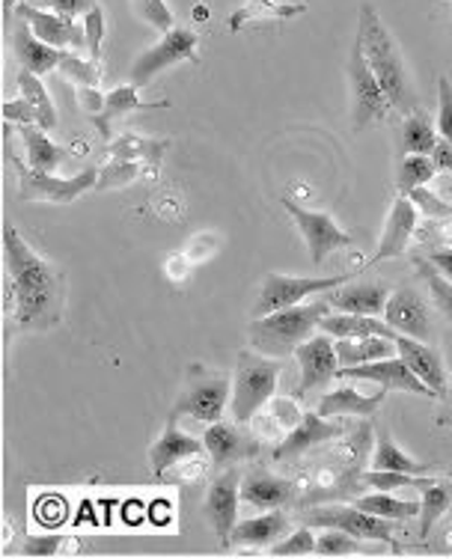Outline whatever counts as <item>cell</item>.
I'll list each match as a JSON object with an SVG mask.
<instances>
[{
    "instance_id": "obj_37",
    "label": "cell",
    "mask_w": 452,
    "mask_h": 559,
    "mask_svg": "<svg viewBox=\"0 0 452 559\" xmlns=\"http://www.w3.org/2000/svg\"><path fill=\"white\" fill-rule=\"evenodd\" d=\"M435 164H431V155H405L399 162V176H396V188L399 194L408 197L414 188H423V185L435 182Z\"/></svg>"
},
{
    "instance_id": "obj_43",
    "label": "cell",
    "mask_w": 452,
    "mask_h": 559,
    "mask_svg": "<svg viewBox=\"0 0 452 559\" xmlns=\"http://www.w3.org/2000/svg\"><path fill=\"white\" fill-rule=\"evenodd\" d=\"M310 554H316V536L310 527L295 530L289 538L274 542L271 548V557H310Z\"/></svg>"
},
{
    "instance_id": "obj_29",
    "label": "cell",
    "mask_w": 452,
    "mask_h": 559,
    "mask_svg": "<svg viewBox=\"0 0 452 559\" xmlns=\"http://www.w3.org/2000/svg\"><path fill=\"white\" fill-rule=\"evenodd\" d=\"M205 452L212 455V462L215 467H229V464H236L238 459H245L250 452V443L245 441V435L236 429V426H229V423H212L203 435Z\"/></svg>"
},
{
    "instance_id": "obj_15",
    "label": "cell",
    "mask_w": 452,
    "mask_h": 559,
    "mask_svg": "<svg viewBox=\"0 0 452 559\" xmlns=\"http://www.w3.org/2000/svg\"><path fill=\"white\" fill-rule=\"evenodd\" d=\"M384 322L399 331V334L414 336V340H426L431 336V312L429 304L423 301V295L417 289H402L390 292L388 307H384Z\"/></svg>"
},
{
    "instance_id": "obj_13",
    "label": "cell",
    "mask_w": 452,
    "mask_h": 559,
    "mask_svg": "<svg viewBox=\"0 0 452 559\" xmlns=\"http://www.w3.org/2000/svg\"><path fill=\"white\" fill-rule=\"evenodd\" d=\"M238 497H241L238 471H226V474L215 476V483L205 491V518L215 530L221 548H229V533L238 524Z\"/></svg>"
},
{
    "instance_id": "obj_38",
    "label": "cell",
    "mask_w": 452,
    "mask_h": 559,
    "mask_svg": "<svg viewBox=\"0 0 452 559\" xmlns=\"http://www.w3.org/2000/svg\"><path fill=\"white\" fill-rule=\"evenodd\" d=\"M143 170V162H131V158H114L98 170V182L93 191H108V188H126L131 185Z\"/></svg>"
},
{
    "instance_id": "obj_8",
    "label": "cell",
    "mask_w": 452,
    "mask_h": 559,
    "mask_svg": "<svg viewBox=\"0 0 452 559\" xmlns=\"http://www.w3.org/2000/svg\"><path fill=\"white\" fill-rule=\"evenodd\" d=\"M283 205H286V212L292 215L295 226L301 229L304 241H307V248H310V262L316 269H322L324 259L331 257V253H336L340 248H352V245H355V238L348 236V233H343L331 215L304 209V205L295 203L292 197H286Z\"/></svg>"
},
{
    "instance_id": "obj_34",
    "label": "cell",
    "mask_w": 452,
    "mask_h": 559,
    "mask_svg": "<svg viewBox=\"0 0 452 559\" xmlns=\"http://www.w3.org/2000/svg\"><path fill=\"white\" fill-rule=\"evenodd\" d=\"M355 506L378 518H388V521H408V518L420 515V500H396L390 491H372V495L355 500Z\"/></svg>"
},
{
    "instance_id": "obj_7",
    "label": "cell",
    "mask_w": 452,
    "mask_h": 559,
    "mask_svg": "<svg viewBox=\"0 0 452 559\" xmlns=\"http://www.w3.org/2000/svg\"><path fill=\"white\" fill-rule=\"evenodd\" d=\"M229 396H233V381L224 372H212V376L197 378V381L188 384L182 396L176 399L170 419L191 417L197 423L212 426L229 408Z\"/></svg>"
},
{
    "instance_id": "obj_27",
    "label": "cell",
    "mask_w": 452,
    "mask_h": 559,
    "mask_svg": "<svg viewBox=\"0 0 452 559\" xmlns=\"http://www.w3.org/2000/svg\"><path fill=\"white\" fill-rule=\"evenodd\" d=\"M295 497V485L271 474H250L241 479V500L250 503L259 512L281 509Z\"/></svg>"
},
{
    "instance_id": "obj_54",
    "label": "cell",
    "mask_w": 452,
    "mask_h": 559,
    "mask_svg": "<svg viewBox=\"0 0 452 559\" xmlns=\"http://www.w3.org/2000/svg\"><path fill=\"white\" fill-rule=\"evenodd\" d=\"M426 262H429L431 269L438 271L441 277L452 280V250H431Z\"/></svg>"
},
{
    "instance_id": "obj_23",
    "label": "cell",
    "mask_w": 452,
    "mask_h": 559,
    "mask_svg": "<svg viewBox=\"0 0 452 559\" xmlns=\"http://www.w3.org/2000/svg\"><path fill=\"white\" fill-rule=\"evenodd\" d=\"M155 108H170L167 102H143L141 96V86L126 84L117 86V90H110L105 93V108L98 110L93 122H96L98 134L105 140H110V122L114 119H122L126 114H134V110H155Z\"/></svg>"
},
{
    "instance_id": "obj_57",
    "label": "cell",
    "mask_w": 452,
    "mask_h": 559,
    "mask_svg": "<svg viewBox=\"0 0 452 559\" xmlns=\"http://www.w3.org/2000/svg\"><path fill=\"white\" fill-rule=\"evenodd\" d=\"M447 476H450V479H452V467H450V471H447Z\"/></svg>"
},
{
    "instance_id": "obj_49",
    "label": "cell",
    "mask_w": 452,
    "mask_h": 559,
    "mask_svg": "<svg viewBox=\"0 0 452 559\" xmlns=\"http://www.w3.org/2000/svg\"><path fill=\"white\" fill-rule=\"evenodd\" d=\"M3 119H7V122H15V126H31V122L39 126V110L33 108L24 96L12 98V102L3 105Z\"/></svg>"
},
{
    "instance_id": "obj_44",
    "label": "cell",
    "mask_w": 452,
    "mask_h": 559,
    "mask_svg": "<svg viewBox=\"0 0 452 559\" xmlns=\"http://www.w3.org/2000/svg\"><path fill=\"white\" fill-rule=\"evenodd\" d=\"M408 197H411V203L417 205V212H420V215H429L435 217V221H447V217H452V205L447 203V200H441L435 191H429V185L414 188Z\"/></svg>"
},
{
    "instance_id": "obj_39",
    "label": "cell",
    "mask_w": 452,
    "mask_h": 559,
    "mask_svg": "<svg viewBox=\"0 0 452 559\" xmlns=\"http://www.w3.org/2000/svg\"><path fill=\"white\" fill-rule=\"evenodd\" d=\"M417 271H420V277L426 280V286H429L435 307H438V310L443 312V319L452 324V280L441 277V274L431 269L426 259H420V262H417Z\"/></svg>"
},
{
    "instance_id": "obj_45",
    "label": "cell",
    "mask_w": 452,
    "mask_h": 559,
    "mask_svg": "<svg viewBox=\"0 0 452 559\" xmlns=\"http://www.w3.org/2000/svg\"><path fill=\"white\" fill-rule=\"evenodd\" d=\"M134 10L141 15L143 22L152 24L155 31L170 33L176 27V19H173V12L167 10V3L164 0H134Z\"/></svg>"
},
{
    "instance_id": "obj_31",
    "label": "cell",
    "mask_w": 452,
    "mask_h": 559,
    "mask_svg": "<svg viewBox=\"0 0 452 559\" xmlns=\"http://www.w3.org/2000/svg\"><path fill=\"white\" fill-rule=\"evenodd\" d=\"M336 360L340 369L343 366H360L372 364V360H384V357L399 355L396 343L390 336H364V340H334Z\"/></svg>"
},
{
    "instance_id": "obj_25",
    "label": "cell",
    "mask_w": 452,
    "mask_h": 559,
    "mask_svg": "<svg viewBox=\"0 0 452 559\" xmlns=\"http://www.w3.org/2000/svg\"><path fill=\"white\" fill-rule=\"evenodd\" d=\"M319 331L334 340H364V336H396V331L388 322H381V316H357V312H328Z\"/></svg>"
},
{
    "instance_id": "obj_42",
    "label": "cell",
    "mask_w": 452,
    "mask_h": 559,
    "mask_svg": "<svg viewBox=\"0 0 452 559\" xmlns=\"http://www.w3.org/2000/svg\"><path fill=\"white\" fill-rule=\"evenodd\" d=\"M429 476H414V474H399V471H369L364 476V483L376 491H396V488H423Z\"/></svg>"
},
{
    "instance_id": "obj_5",
    "label": "cell",
    "mask_w": 452,
    "mask_h": 559,
    "mask_svg": "<svg viewBox=\"0 0 452 559\" xmlns=\"http://www.w3.org/2000/svg\"><path fill=\"white\" fill-rule=\"evenodd\" d=\"M348 84H352V129L367 131L369 126L388 119L393 105L372 75L360 43H355L352 55H348Z\"/></svg>"
},
{
    "instance_id": "obj_12",
    "label": "cell",
    "mask_w": 452,
    "mask_h": 559,
    "mask_svg": "<svg viewBox=\"0 0 452 559\" xmlns=\"http://www.w3.org/2000/svg\"><path fill=\"white\" fill-rule=\"evenodd\" d=\"M336 376L348 378V381H369L384 390H402V393H417V396H438L429 384H423L420 378L411 372V366L399 355L384 357V360H372V364L360 366H343L336 369Z\"/></svg>"
},
{
    "instance_id": "obj_28",
    "label": "cell",
    "mask_w": 452,
    "mask_h": 559,
    "mask_svg": "<svg viewBox=\"0 0 452 559\" xmlns=\"http://www.w3.org/2000/svg\"><path fill=\"white\" fill-rule=\"evenodd\" d=\"M289 527V521L283 512L271 509V512H262V518H250V521H241L229 533V548L233 545H248V548H265V545H274L281 542V536Z\"/></svg>"
},
{
    "instance_id": "obj_51",
    "label": "cell",
    "mask_w": 452,
    "mask_h": 559,
    "mask_svg": "<svg viewBox=\"0 0 452 559\" xmlns=\"http://www.w3.org/2000/svg\"><path fill=\"white\" fill-rule=\"evenodd\" d=\"M271 408H274V414H277L281 429H295V426H298V419L304 417L301 411L295 408V402H292V399H271Z\"/></svg>"
},
{
    "instance_id": "obj_16",
    "label": "cell",
    "mask_w": 452,
    "mask_h": 559,
    "mask_svg": "<svg viewBox=\"0 0 452 559\" xmlns=\"http://www.w3.org/2000/svg\"><path fill=\"white\" fill-rule=\"evenodd\" d=\"M393 343H396L399 357L411 366V372L420 378L423 384H429L438 396L443 399L447 393V384H450V376H447V366H443V357L431 348L426 340H414V336L399 334L393 336Z\"/></svg>"
},
{
    "instance_id": "obj_58",
    "label": "cell",
    "mask_w": 452,
    "mask_h": 559,
    "mask_svg": "<svg viewBox=\"0 0 452 559\" xmlns=\"http://www.w3.org/2000/svg\"><path fill=\"white\" fill-rule=\"evenodd\" d=\"M250 3H257V0H248V7H250Z\"/></svg>"
},
{
    "instance_id": "obj_19",
    "label": "cell",
    "mask_w": 452,
    "mask_h": 559,
    "mask_svg": "<svg viewBox=\"0 0 452 559\" xmlns=\"http://www.w3.org/2000/svg\"><path fill=\"white\" fill-rule=\"evenodd\" d=\"M205 443L197 441L194 435H188L176 426V419L167 423V429L158 441L152 443L150 450V464H152V476L155 479H162L170 467H176L179 462H188V459H197V455H203Z\"/></svg>"
},
{
    "instance_id": "obj_9",
    "label": "cell",
    "mask_w": 452,
    "mask_h": 559,
    "mask_svg": "<svg viewBox=\"0 0 452 559\" xmlns=\"http://www.w3.org/2000/svg\"><path fill=\"white\" fill-rule=\"evenodd\" d=\"M185 60L197 63V33L191 27H173L170 33H162V39L131 63V84L146 86L158 72Z\"/></svg>"
},
{
    "instance_id": "obj_36",
    "label": "cell",
    "mask_w": 452,
    "mask_h": 559,
    "mask_svg": "<svg viewBox=\"0 0 452 559\" xmlns=\"http://www.w3.org/2000/svg\"><path fill=\"white\" fill-rule=\"evenodd\" d=\"M19 86H22V96L31 102L33 108L39 110V126L45 131L57 129V110H55V102L48 98V90H45L43 78L33 75L27 69H22V75H19Z\"/></svg>"
},
{
    "instance_id": "obj_17",
    "label": "cell",
    "mask_w": 452,
    "mask_h": 559,
    "mask_svg": "<svg viewBox=\"0 0 452 559\" xmlns=\"http://www.w3.org/2000/svg\"><path fill=\"white\" fill-rule=\"evenodd\" d=\"M19 19L31 24V31L43 39V43L55 45V48H86V31L72 24V19H63L51 10H39L33 3L19 7Z\"/></svg>"
},
{
    "instance_id": "obj_2",
    "label": "cell",
    "mask_w": 452,
    "mask_h": 559,
    "mask_svg": "<svg viewBox=\"0 0 452 559\" xmlns=\"http://www.w3.org/2000/svg\"><path fill=\"white\" fill-rule=\"evenodd\" d=\"M357 43L367 55V63L372 69V75L384 90V96L390 98V105L402 114V117H411L417 110V96H414V86L408 81V69H405V60L399 55L393 36L381 22L369 3L360 7V19H357Z\"/></svg>"
},
{
    "instance_id": "obj_10",
    "label": "cell",
    "mask_w": 452,
    "mask_h": 559,
    "mask_svg": "<svg viewBox=\"0 0 452 559\" xmlns=\"http://www.w3.org/2000/svg\"><path fill=\"white\" fill-rule=\"evenodd\" d=\"M98 182L96 167H86L72 179H60L55 173L33 170V167H19V191L22 200H43V203H75L78 197H84L86 191H93Z\"/></svg>"
},
{
    "instance_id": "obj_52",
    "label": "cell",
    "mask_w": 452,
    "mask_h": 559,
    "mask_svg": "<svg viewBox=\"0 0 452 559\" xmlns=\"http://www.w3.org/2000/svg\"><path fill=\"white\" fill-rule=\"evenodd\" d=\"M78 102L84 105V110L90 117H96L98 110L105 108V93H98L96 86H81V90H78Z\"/></svg>"
},
{
    "instance_id": "obj_18",
    "label": "cell",
    "mask_w": 452,
    "mask_h": 559,
    "mask_svg": "<svg viewBox=\"0 0 452 559\" xmlns=\"http://www.w3.org/2000/svg\"><path fill=\"white\" fill-rule=\"evenodd\" d=\"M340 435H345L343 423H336L334 417H322L319 411H316V414L307 411V414L298 419V426L289 429V435L277 443V450L274 452H277V459H292V455H301V452L312 450V447H319V443L334 441Z\"/></svg>"
},
{
    "instance_id": "obj_40",
    "label": "cell",
    "mask_w": 452,
    "mask_h": 559,
    "mask_svg": "<svg viewBox=\"0 0 452 559\" xmlns=\"http://www.w3.org/2000/svg\"><path fill=\"white\" fill-rule=\"evenodd\" d=\"M357 542L352 533H345V530L336 527H324V533L316 538V554L319 557H352L357 554Z\"/></svg>"
},
{
    "instance_id": "obj_21",
    "label": "cell",
    "mask_w": 452,
    "mask_h": 559,
    "mask_svg": "<svg viewBox=\"0 0 452 559\" xmlns=\"http://www.w3.org/2000/svg\"><path fill=\"white\" fill-rule=\"evenodd\" d=\"M390 286L388 283H355V286H336L324 292V301L340 312H357V316H384Z\"/></svg>"
},
{
    "instance_id": "obj_30",
    "label": "cell",
    "mask_w": 452,
    "mask_h": 559,
    "mask_svg": "<svg viewBox=\"0 0 452 559\" xmlns=\"http://www.w3.org/2000/svg\"><path fill=\"white\" fill-rule=\"evenodd\" d=\"M170 150V140H150L138 138V134H122V138L110 140L108 152L114 158H131V162H143L152 170V176H158L162 170L164 155Z\"/></svg>"
},
{
    "instance_id": "obj_47",
    "label": "cell",
    "mask_w": 452,
    "mask_h": 559,
    "mask_svg": "<svg viewBox=\"0 0 452 559\" xmlns=\"http://www.w3.org/2000/svg\"><path fill=\"white\" fill-rule=\"evenodd\" d=\"M435 129L447 143H452V84L450 78L438 81V122Z\"/></svg>"
},
{
    "instance_id": "obj_41",
    "label": "cell",
    "mask_w": 452,
    "mask_h": 559,
    "mask_svg": "<svg viewBox=\"0 0 452 559\" xmlns=\"http://www.w3.org/2000/svg\"><path fill=\"white\" fill-rule=\"evenodd\" d=\"M57 72L63 78H69V81L78 86H98V78H102L98 75V63H93V60H81V57L72 55V51H66Z\"/></svg>"
},
{
    "instance_id": "obj_26",
    "label": "cell",
    "mask_w": 452,
    "mask_h": 559,
    "mask_svg": "<svg viewBox=\"0 0 452 559\" xmlns=\"http://www.w3.org/2000/svg\"><path fill=\"white\" fill-rule=\"evenodd\" d=\"M19 134H22L24 150H27V167L33 170H45V173H55L57 167H63L69 158H72V152L55 143V140L48 138V131L43 126H19Z\"/></svg>"
},
{
    "instance_id": "obj_53",
    "label": "cell",
    "mask_w": 452,
    "mask_h": 559,
    "mask_svg": "<svg viewBox=\"0 0 452 559\" xmlns=\"http://www.w3.org/2000/svg\"><path fill=\"white\" fill-rule=\"evenodd\" d=\"M431 164H435V170L438 173H452V143L438 138L435 150H431Z\"/></svg>"
},
{
    "instance_id": "obj_11",
    "label": "cell",
    "mask_w": 452,
    "mask_h": 559,
    "mask_svg": "<svg viewBox=\"0 0 452 559\" xmlns=\"http://www.w3.org/2000/svg\"><path fill=\"white\" fill-rule=\"evenodd\" d=\"M310 527H336L352 533L355 538L364 542H384L390 548H399V542L393 538V521L388 518H378L372 512H364L357 506H322V509H312L307 515Z\"/></svg>"
},
{
    "instance_id": "obj_6",
    "label": "cell",
    "mask_w": 452,
    "mask_h": 559,
    "mask_svg": "<svg viewBox=\"0 0 452 559\" xmlns=\"http://www.w3.org/2000/svg\"><path fill=\"white\" fill-rule=\"evenodd\" d=\"M352 283V274H336V277H292V274H269L262 280V292H259L257 316H269L274 310H286L295 304H304L310 295H324V292L336 289Z\"/></svg>"
},
{
    "instance_id": "obj_48",
    "label": "cell",
    "mask_w": 452,
    "mask_h": 559,
    "mask_svg": "<svg viewBox=\"0 0 452 559\" xmlns=\"http://www.w3.org/2000/svg\"><path fill=\"white\" fill-rule=\"evenodd\" d=\"M69 545L66 536H27L22 545L24 557H57Z\"/></svg>"
},
{
    "instance_id": "obj_14",
    "label": "cell",
    "mask_w": 452,
    "mask_h": 559,
    "mask_svg": "<svg viewBox=\"0 0 452 559\" xmlns=\"http://www.w3.org/2000/svg\"><path fill=\"white\" fill-rule=\"evenodd\" d=\"M295 357H298V366H301V388H298L301 396L316 393V390H324L336 378L340 360H336L334 336H310L307 343L295 348Z\"/></svg>"
},
{
    "instance_id": "obj_20",
    "label": "cell",
    "mask_w": 452,
    "mask_h": 559,
    "mask_svg": "<svg viewBox=\"0 0 452 559\" xmlns=\"http://www.w3.org/2000/svg\"><path fill=\"white\" fill-rule=\"evenodd\" d=\"M417 217H420V212H417V205L411 203V197L399 194L393 209H390L388 224H384V236H381V245L376 250V262L402 257L408 250L414 229H417Z\"/></svg>"
},
{
    "instance_id": "obj_32",
    "label": "cell",
    "mask_w": 452,
    "mask_h": 559,
    "mask_svg": "<svg viewBox=\"0 0 452 559\" xmlns=\"http://www.w3.org/2000/svg\"><path fill=\"white\" fill-rule=\"evenodd\" d=\"M372 471H399V474L423 476L431 474V464L411 459L408 452L393 441V435L381 426V429H378L376 452H372Z\"/></svg>"
},
{
    "instance_id": "obj_35",
    "label": "cell",
    "mask_w": 452,
    "mask_h": 559,
    "mask_svg": "<svg viewBox=\"0 0 452 559\" xmlns=\"http://www.w3.org/2000/svg\"><path fill=\"white\" fill-rule=\"evenodd\" d=\"M402 143L408 155H431L435 143H438V129L431 126V119L420 110H414L405 119V129H402Z\"/></svg>"
},
{
    "instance_id": "obj_33",
    "label": "cell",
    "mask_w": 452,
    "mask_h": 559,
    "mask_svg": "<svg viewBox=\"0 0 452 559\" xmlns=\"http://www.w3.org/2000/svg\"><path fill=\"white\" fill-rule=\"evenodd\" d=\"M452 506V479L447 483H435V479H426L420 497V536L429 538L431 527L438 524V518Z\"/></svg>"
},
{
    "instance_id": "obj_1",
    "label": "cell",
    "mask_w": 452,
    "mask_h": 559,
    "mask_svg": "<svg viewBox=\"0 0 452 559\" xmlns=\"http://www.w3.org/2000/svg\"><path fill=\"white\" fill-rule=\"evenodd\" d=\"M3 259L10 274V301L22 331H48L63 312V280L55 265L43 259L19 236L15 226L3 229Z\"/></svg>"
},
{
    "instance_id": "obj_50",
    "label": "cell",
    "mask_w": 452,
    "mask_h": 559,
    "mask_svg": "<svg viewBox=\"0 0 452 559\" xmlns=\"http://www.w3.org/2000/svg\"><path fill=\"white\" fill-rule=\"evenodd\" d=\"M48 3V10L57 12V15H63V19H75L81 12H90L96 7V0H45Z\"/></svg>"
},
{
    "instance_id": "obj_4",
    "label": "cell",
    "mask_w": 452,
    "mask_h": 559,
    "mask_svg": "<svg viewBox=\"0 0 452 559\" xmlns=\"http://www.w3.org/2000/svg\"><path fill=\"white\" fill-rule=\"evenodd\" d=\"M283 360H271L265 355L241 352L238 355V369L233 376V396H229V414L236 423H250L259 411L269 405L277 393Z\"/></svg>"
},
{
    "instance_id": "obj_55",
    "label": "cell",
    "mask_w": 452,
    "mask_h": 559,
    "mask_svg": "<svg viewBox=\"0 0 452 559\" xmlns=\"http://www.w3.org/2000/svg\"><path fill=\"white\" fill-rule=\"evenodd\" d=\"M443 399H447V411H450V419H452V378H450V384H447V393H443Z\"/></svg>"
},
{
    "instance_id": "obj_46",
    "label": "cell",
    "mask_w": 452,
    "mask_h": 559,
    "mask_svg": "<svg viewBox=\"0 0 452 559\" xmlns=\"http://www.w3.org/2000/svg\"><path fill=\"white\" fill-rule=\"evenodd\" d=\"M84 31H86V55L93 63L102 60V39H105V10L102 7H93V10L84 15Z\"/></svg>"
},
{
    "instance_id": "obj_3",
    "label": "cell",
    "mask_w": 452,
    "mask_h": 559,
    "mask_svg": "<svg viewBox=\"0 0 452 559\" xmlns=\"http://www.w3.org/2000/svg\"><path fill=\"white\" fill-rule=\"evenodd\" d=\"M328 312H331V304L319 298L312 304H295L286 310L257 316L250 324V345L265 357L295 355V348L310 340Z\"/></svg>"
},
{
    "instance_id": "obj_24",
    "label": "cell",
    "mask_w": 452,
    "mask_h": 559,
    "mask_svg": "<svg viewBox=\"0 0 452 559\" xmlns=\"http://www.w3.org/2000/svg\"><path fill=\"white\" fill-rule=\"evenodd\" d=\"M384 396H388L384 388L372 396H364L355 388H336L319 399V414L322 417H372L384 405Z\"/></svg>"
},
{
    "instance_id": "obj_56",
    "label": "cell",
    "mask_w": 452,
    "mask_h": 559,
    "mask_svg": "<svg viewBox=\"0 0 452 559\" xmlns=\"http://www.w3.org/2000/svg\"><path fill=\"white\" fill-rule=\"evenodd\" d=\"M15 3H19V0H3V10H7V15H10V12L15 10Z\"/></svg>"
},
{
    "instance_id": "obj_22",
    "label": "cell",
    "mask_w": 452,
    "mask_h": 559,
    "mask_svg": "<svg viewBox=\"0 0 452 559\" xmlns=\"http://www.w3.org/2000/svg\"><path fill=\"white\" fill-rule=\"evenodd\" d=\"M12 43H15V57H19V63L22 69L33 72V75H48V72H57L60 69V60H63L66 48H55V45L43 43L36 33L31 31V24H22L15 36H12Z\"/></svg>"
}]
</instances>
